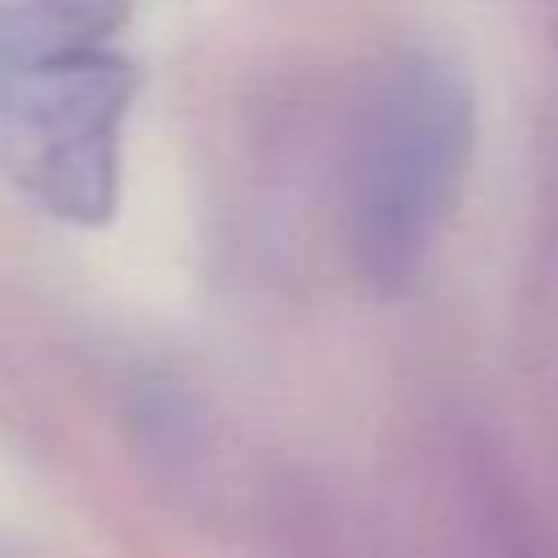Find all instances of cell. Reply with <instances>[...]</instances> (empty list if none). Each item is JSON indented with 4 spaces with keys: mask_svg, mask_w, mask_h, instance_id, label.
Here are the masks:
<instances>
[{
    "mask_svg": "<svg viewBox=\"0 0 558 558\" xmlns=\"http://www.w3.org/2000/svg\"><path fill=\"white\" fill-rule=\"evenodd\" d=\"M475 144L466 70L432 48L388 52L357 100L349 135V248L379 292H405L462 192Z\"/></svg>",
    "mask_w": 558,
    "mask_h": 558,
    "instance_id": "1",
    "label": "cell"
},
{
    "mask_svg": "<svg viewBox=\"0 0 558 558\" xmlns=\"http://www.w3.org/2000/svg\"><path fill=\"white\" fill-rule=\"evenodd\" d=\"M135 92L140 70L122 48L0 78V174L48 218L109 222Z\"/></svg>",
    "mask_w": 558,
    "mask_h": 558,
    "instance_id": "2",
    "label": "cell"
},
{
    "mask_svg": "<svg viewBox=\"0 0 558 558\" xmlns=\"http://www.w3.org/2000/svg\"><path fill=\"white\" fill-rule=\"evenodd\" d=\"M131 0H0V78L118 48Z\"/></svg>",
    "mask_w": 558,
    "mask_h": 558,
    "instance_id": "3",
    "label": "cell"
}]
</instances>
